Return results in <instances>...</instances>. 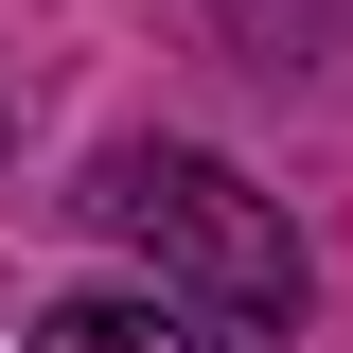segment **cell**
Listing matches in <instances>:
<instances>
[{
  "label": "cell",
  "mask_w": 353,
  "mask_h": 353,
  "mask_svg": "<svg viewBox=\"0 0 353 353\" xmlns=\"http://www.w3.org/2000/svg\"><path fill=\"white\" fill-rule=\"evenodd\" d=\"M88 212L124 230L176 301L248 318V336H265V318H301V230L265 212L230 159H194V141H124V159H88Z\"/></svg>",
  "instance_id": "6da1fadb"
},
{
  "label": "cell",
  "mask_w": 353,
  "mask_h": 353,
  "mask_svg": "<svg viewBox=\"0 0 353 353\" xmlns=\"http://www.w3.org/2000/svg\"><path fill=\"white\" fill-rule=\"evenodd\" d=\"M36 353H230V336H194V318H176V283H159V301H53Z\"/></svg>",
  "instance_id": "7a4b0ae2"
}]
</instances>
